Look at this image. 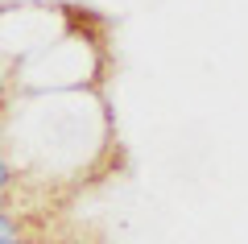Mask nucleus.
Listing matches in <instances>:
<instances>
[{
	"instance_id": "f257e3e1",
	"label": "nucleus",
	"mask_w": 248,
	"mask_h": 244,
	"mask_svg": "<svg viewBox=\"0 0 248 244\" xmlns=\"http://www.w3.org/2000/svg\"><path fill=\"white\" fill-rule=\"evenodd\" d=\"M13 236H21V219L9 207H0V240H13Z\"/></svg>"
},
{
	"instance_id": "f03ea898",
	"label": "nucleus",
	"mask_w": 248,
	"mask_h": 244,
	"mask_svg": "<svg viewBox=\"0 0 248 244\" xmlns=\"http://www.w3.org/2000/svg\"><path fill=\"white\" fill-rule=\"evenodd\" d=\"M9 191H13V166L0 157V207H4V199H9Z\"/></svg>"
},
{
	"instance_id": "7ed1b4c3",
	"label": "nucleus",
	"mask_w": 248,
	"mask_h": 244,
	"mask_svg": "<svg viewBox=\"0 0 248 244\" xmlns=\"http://www.w3.org/2000/svg\"><path fill=\"white\" fill-rule=\"evenodd\" d=\"M0 244H33V240H29V236L21 232V236H13V240H0Z\"/></svg>"
}]
</instances>
